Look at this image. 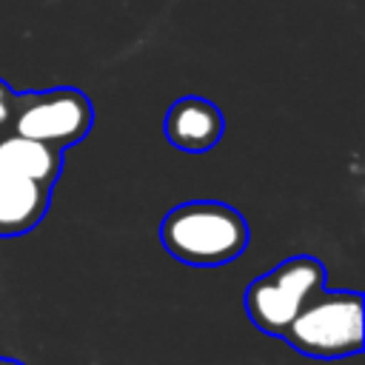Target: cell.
I'll use <instances>...</instances> for the list:
<instances>
[{
	"label": "cell",
	"mask_w": 365,
	"mask_h": 365,
	"mask_svg": "<svg viewBox=\"0 0 365 365\" xmlns=\"http://www.w3.org/2000/svg\"><path fill=\"white\" fill-rule=\"evenodd\" d=\"M325 288V265L317 257L297 254L257 277L242 297L248 319L268 336H282L314 291Z\"/></svg>",
	"instance_id": "3"
},
{
	"label": "cell",
	"mask_w": 365,
	"mask_h": 365,
	"mask_svg": "<svg viewBox=\"0 0 365 365\" xmlns=\"http://www.w3.org/2000/svg\"><path fill=\"white\" fill-rule=\"evenodd\" d=\"M0 365H23L20 359H11V356H0Z\"/></svg>",
	"instance_id": "9"
},
{
	"label": "cell",
	"mask_w": 365,
	"mask_h": 365,
	"mask_svg": "<svg viewBox=\"0 0 365 365\" xmlns=\"http://www.w3.org/2000/svg\"><path fill=\"white\" fill-rule=\"evenodd\" d=\"M94 123L91 100L71 86L48 91H26L14 100L11 131L66 148L80 143Z\"/></svg>",
	"instance_id": "4"
},
{
	"label": "cell",
	"mask_w": 365,
	"mask_h": 365,
	"mask_svg": "<svg viewBox=\"0 0 365 365\" xmlns=\"http://www.w3.org/2000/svg\"><path fill=\"white\" fill-rule=\"evenodd\" d=\"M51 185L0 168V237L31 231L48 211Z\"/></svg>",
	"instance_id": "6"
},
{
	"label": "cell",
	"mask_w": 365,
	"mask_h": 365,
	"mask_svg": "<svg viewBox=\"0 0 365 365\" xmlns=\"http://www.w3.org/2000/svg\"><path fill=\"white\" fill-rule=\"evenodd\" d=\"M311 359H345L362 351V294L319 288L308 297L282 336Z\"/></svg>",
	"instance_id": "2"
},
{
	"label": "cell",
	"mask_w": 365,
	"mask_h": 365,
	"mask_svg": "<svg viewBox=\"0 0 365 365\" xmlns=\"http://www.w3.org/2000/svg\"><path fill=\"white\" fill-rule=\"evenodd\" d=\"M60 148L48 145L43 140H31L14 131L0 134V168L37 180L43 185H54L57 174H60Z\"/></svg>",
	"instance_id": "7"
},
{
	"label": "cell",
	"mask_w": 365,
	"mask_h": 365,
	"mask_svg": "<svg viewBox=\"0 0 365 365\" xmlns=\"http://www.w3.org/2000/svg\"><path fill=\"white\" fill-rule=\"evenodd\" d=\"M165 251L185 265H225L248 245L245 217L217 200H191L174 205L160 222Z\"/></svg>",
	"instance_id": "1"
},
{
	"label": "cell",
	"mask_w": 365,
	"mask_h": 365,
	"mask_svg": "<svg viewBox=\"0 0 365 365\" xmlns=\"http://www.w3.org/2000/svg\"><path fill=\"white\" fill-rule=\"evenodd\" d=\"M14 100H17V91H11V86L6 80H0V134H6L11 128Z\"/></svg>",
	"instance_id": "8"
},
{
	"label": "cell",
	"mask_w": 365,
	"mask_h": 365,
	"mask_svg": "<svg viewBox=\"0 0 365 365\" xmlns=\"http://www.w3.org/2000/svg\"><path fill=\"white\" fill-rule=\"evenodd\" d=\"M163 128L171 145L182 151H208L211 145L220 143L225 123L220 108L211 100L185 94L168 106Z\"/></svg>",
	"instance_id": "5"
}]
</instances>
